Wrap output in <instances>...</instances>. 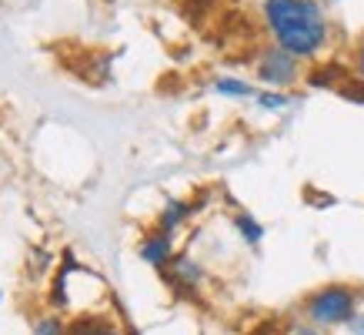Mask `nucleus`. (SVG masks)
<instances>
[{"mask_svg":"<svg viewBox=\"0 0 364 335\" xmlns=\"http://www.w3.org/2000/svg\"><path fill=\"white\" fill-rule=\"evenodd\" d=\"M254 104H257L261 111H284L287 104H291V98H287L284 91H257Z\"/></svg>","mask_w":364,"mask_h":335,"instance_id":"nucleus-11","label":"nucleus"},{"mask_svg":"<svg viewBox=\"0 0 364 335\" xmlns=\"http://www.w3.org/2000/svg\"><path fill=\"white\" fill-rule=\"evenodd\" d=\"M161 275H164L167 285H171L177 295H184V299L198 295V289L204 285V268H200L191 255H174V262H171Z\"/></svg>","mask_w":364,"mask_h":335,"instance_id":"nucleus-4","label":"nucleus"},{"mask_svg":"<svg viewBox=\"0 0 364 335\" xmlns=\"http://www.w3.org/2000/svg\"><path fill=\"white\" fill-rule=\"evenodd\" d=\"M354 74L364 81V41L354 47Z\"/></svg>","mask_w":364,"mask_h":335,"instance_id":"nucleus-17","label":"nucleus"},{"mask_svg":"<svg viewBox=\"0 0 364 335\" xmlns=\"http://www.w3.org/2000/svg\"><path fill=\"white\" fill-rule=\"evenodd\" d=\"M70 335H121V329L111 319H100V315H80L77 322L70 325Z\"/></svg>","mask_w":364,"mask_h":335,"instance_id":"nucleus-10","label":"nucleus"},{"mask_svg":"<svg viewBox=\"0 0 364 335\" xmlns=\"http://www.w3.org/2000/svg\"><path fill=\"white\" fill-rule=\"evenodd\" d=\"M254 74L271 91L291 88V84L301 78V57L287 54L284 47H277V44H267L264 51L257 54V61H254Z\"/></svg>","mask_w":364,"mask_h":335,"instance_id":"nucleus-3","label":"nucleus"},{"mask_svg":"<svg viewBox=\"0 0 364 335\" xmlns=\"http://www.w3.org/2000/svg\"><path fill=\"white\" fill-rule=\"evenodd\" d=\"M261 17L271 44L284 47L301 61L318 57L331 41V21L318 0H264Z\"/></svg>","mask_w":364,"mask_h":335,"instance_id":"nucleus-1","label":"nucleus"},{"mask_svg":"<svg viewBox=\"0 0 364 335\" xmlns=\"http://www.w3.org/2000/svg\"><path fill=\"white\" fill-rule=\"evenodd\" d=\"M338 94H341V98H348V100H354V104H364V81L348 78L341 88H338Z\"/></svg>","mask_w":364,"mask_h":335,"instance_id":"nucleus-13","label":"nucleus"},{"mask_svg":"<svg viewBox=\"0 0 364 335\" xmlns=\"http://www.w3.org/2000/svg\"><path fill=\"white\" fill-rule=\"evenodd\" d=\"M33 335H70V325L60 319V315H44V319H37L31 329Z\"/></svg>","mask_w":364,"mask_h":335,"instance_id":"nucleus-12","label":"nucleus"},{"mask_svg":"<svg viewBox=\"0 0 364 335\" xmlns=\"http://www.w3.org/2000/svg\"><path fill=\"white\" fill-rule=\"evenodd\" d=\"M344 329H348V335H364V312L361 309L351 315V322L344 325Z\"/></svg>","mask_w":364,"mask_h":335,"instance_id":"nucleus-15","label":"nucleus"},{"mask_svg":"<svg viewBox=\"0 0 364 335\" xmlns=\"http://www.w3.org/2000/svg\"><path fill=\"white\" fill-rule=\"evenodd\" d=\"M137 255H141V262H147L151 268L164 272V268L174 262V234H171V232H161V228H154L151 234H144V238H141V245H137Z\"/></svg>","mask_w":364,"mask_h":335,"instance_id":"nucleus-5","label":"nucleus"},{"mask_svg":"<svg viewBox=\"0 0 364 335\" xmlns=\"http://www.w3.org/2000/svg\"><path fill=\"white\" fill-rule=\"evenodd\" d=\"M344 81H348V71H344V64H318L308 74V88H318V91L334 88V91H338Z\"/></svg>","mask_w":364,"mask_h":335,"instance_id":"nucleus-7","label":"nucleus"},{"mask_svg":"<svg viewBox=\"0 0 364 335\" xmlns=\"http://www.w3.org/2000/svg\"><path fill=\"white\" fill-rule=\"evenodd\" d=\"M301 312L311 325L318 329H338V325H348L351 315L358 312V292L348 289V285H321L301 302Z\"/></svg>","mask_w":364,"mask_h":335,"instance_id":"nucleus-2","label":"nucleus"},{"mask_svg":"<svg viewBox=\"0 0 364 335\" xmlns=\"http://www.w3.org/2000/svg\"><path fill=\"white\" fill-rule=\"evenodd\" d=\"M287 335H321V332H318V325L301 322V325H287Z\"/></svg>","mask_w":364,"mask_h":335,"instance_id":"nucleus-16","label":"nucleus"},{"mask_svg":"<svg viewBox=\"0 0 364 335\" xmlns=\"http://www.w3.org/2000/svg\"><path fill=\"white\" fill-rule=\"evenodd\" d=\"M234 232L241 234V242L247 248H257L261 242H264V225L257 222L254 215H247V212H237V215H234Z\"/></svg>","mask_w":364,"mask_h":335,"instance_id":"nucleus-8","label":"nucleus"},{"mask_svg":"<svg viewBox=\"0 0 364 335\" xmlns=\"http://www.w3.org/2000/svg\"><path fill=\"white\" fill-rule=\"evenodd\" d=\"M200 4H210V0H200Z\"/></svg>","mask_w":364,"mask_h":335,"instance_id":"nucleus-18","label":"nucleus"},{"mask_svg":"<svg viewBox=\"0 0 364 335\" xmlns=\"http://www.w3.org/2000/svg\"><path fill=\"white\" fill-rule=\"evenodd\" d=\"M210 91L221 94V98H237V100H254L257 98V91L241 78H214L210 81Z\"/></svg>","mask_w":364,"mask_h":335,"instance_id":"nucleus-9","label":"nucleus"},{"mask_svg":"<svg viewBox=\"0 0 364 335\" xmlns=\"http://www.w3.org/2000/svg\"><path fill=\"white\" fill-rule=\"evenodd\" d=\"M191 215H194V205L184 198H167L164 201V208H161V215H157V228L161 232H171L174 234L181 225L188 222Z\"/></svg>","mask_w":364,"mask_h":335,"instance_id":"nucleus-6","label":"nucleus"},{"mask_svg":"<svg viewBox=\"0 0 364 335\" xmlns=\"http://www.w3.org/2000/svg\"><path fill=\"white\" fill-rule=\"evenodd\" d=\"M247 335H287V329L281 322H274V319H267V322H261V325H254Z\"/></svg>","mask_w":364,"mask_h":335,"instance_id":"nucleus-14","label":"nucleus"}]
</instances>
